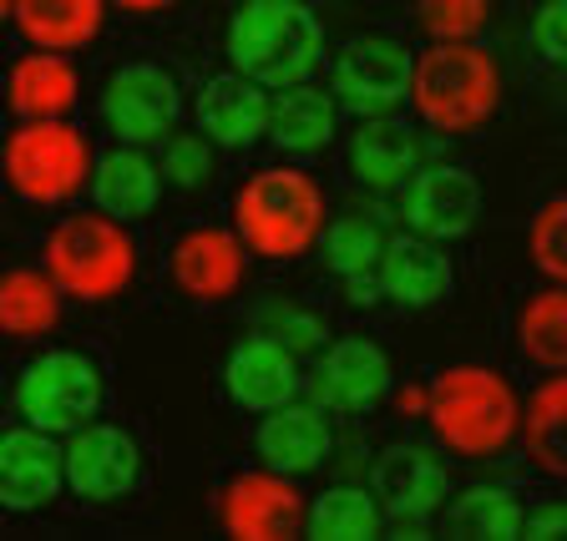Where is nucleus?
Wrapping results in <instances>:
<instances>
[{
    "label": "nucleus",
    "instance_id": "obj_1",
    "mask_svg": "<svg viewBox=\"0 0 567 541\" xmlns=\"http://www.w3.org/2000/svg\"><path fill=\"white\" fill-rule=\"evenodd\" d=\"M228 66L264 92L309 82L324 61V25L309 11V0H244L228 15L224 35Z\"/></svg>",
    "mask_w": 567,
    "mask_h": 541
},
{
    "label": "nucleus",
    "instance_id": "obj_2",
    "mask_svg": "<svg viewBox=\"0 0 567 541\" xmlns=\"http://www.w3.org/2000/svg\"><path fill=\"white\" fill-rule=\"evenodd\" d=\"M405 96L425 127L476 132L502 106V61L476 41H436L421 56H411Z\"/></svg>",
    "mask_w": 567,
    "mask_h": 541
},
{
    "label": "nucleus",
    "instance_id": "obj_3",
    "mask_svg": "<svg viewBox=\"0 0 567 541\" xmlns=\"http://www.w3.org/2000/svg\"><path fill=\"white\" fill-rule=\"evenodd\" d=\"M425 420L456 456H502L517 440L522 400L502 370L456 365L441 370L425 389Z\"/></svg>",
    "mask_w": 567,
    "mask_h": 541
},
{
    "label": "nucleus",
    "instance_id": "obj_4",
    "mask_svg": "<svg viewBox=\"0 0 567 541\" xmlns=\"http://www.w3.org/2000/svg\"><path fill=\"white\" fill-rule=\"evenodd\" d=\"M324 233V188L299 167H264L234 198V238L259 259H299Z\"/></svg>",
    "mask_w": 567,
    "mask_h": 541
},
{
    "label": "nucleus",
    "instance_id": "obj_5",
    "mask_svg": "<svg viewBox=\"0 0 567 541\" xmlns=\"http://www.w3.org/2000/svg\"><path fill=\"white\" fill-rule=\"evenodd\" d=\"M61 294L82 299V304H102L117 299L137 273V243H132L127 223L106 218V212H71L51 228L47 238V263Z\"/></svg>",
    "mask_w": 567,
    "mask_h": 541
},
{
    "label": "nucleus",
    "instance_id": "obj_6",
    "mask_svg": "<svg viewBox=\"0 0 567 541\" xmlns=\"http://www.w3.org/2000/svg\"><path fill=\"white\" fill-rule=\"evenodd\" d=\"M0 173L11 193L35 208H61L86 188L92 177V137L66 117H35L6 137Z\"/></svg>",
    "mask_w": 567,
    "mask_h": 541
},
{
    "label": "nucleus",
    "instance_id": "obj_7",
    "mask_svg": "<svg viewBox=\"0 0 567 541\" xmlns=\"http://www.w3.org/2000/svg\"><path fill=\"white\" fill-rule=\"evenodd\" d=\"M16 410L47 436H71L76 425L96 420L102 410V370L82 350L35 354L16 379Z\"/></svg>",
    "mask_w": 567,
    "mask_h": 541
},
{
    "label": "nucleus",
    "instance_id": "obj_8",
    "mask_svg": "<svg viewBox=\"0 0 567 541\" xmlns=\"http://www.w3.org/2000/svg\"><path fill=\"white\" fill-rule=\"evenodd\" d=\"M411 56L415 51L395 35H354L330 61V96L360 117L395 112L405 102V86H411Z\"/></svg>",
    "mask_w": 567,
    "mask_h": 541
},
{
    "label": "nucleus",
    "instance_id": "obj_9",
    "mask_svg": "<svg viewBox=\"0 0 567 541\" xmlns=\"http://www.w3.org/2000/svg\"><path fill=\"white\" fill-rule=\"evenodd\" d=\"M183 117V92L157 61H127L102 86V122L117 142H163Z\"/></svg>",
    "mask_w": 567,
    "mask_h": 541
},
{
    "label": "nucleus",
    "instance_id": "obj_10",
    "mask_svg": "<svg viewBox=\"0 0 567 541\" xmlns=\"http://www.w3.org/2000/svg\"><path fill=\"white\" fill-rule=\"evenodd\" d=\"M137 476H142V456H137V440L122 430V425H76L71 430V446L61 450V481L82 501H122V496L137 491Z\"/></svg>",
    "mask_w": 567,
    "mask_h": 541
},
{
    "label": "nucleus",
    "instance_id": "obj_11",
    "mask_svg": "<svg viewBox=\"0 0 567 541\" xmlns=\"http://www.w3.org/2000/svg\"><path fill=\"white\" fill-rule=\"evenodd\" d=\"M218 521L238 541H289L305 531V496L279 471H244L218 491Z\"/></svg>",
    "mask_w": 567,
    "mask_h": 541
},
{
    "label": "nucleus",
    "instance_id": "obj_12",
    "mask_svg": "<svg viewBox=\"0 0 567 541\" xmlns=\"http://www.w3.org/2000/svg\"><path fill=\"white\" fill-rule=\"evenodd\" d=\"M401 212L411 233L431 238V243L466 238L482 218V183L466 167H425V173L405 177Z\"/></svg>",
    "mask_w": 567,
    "mask_h": 541
},
{
    "label": "nucleus",
    "instance_id": "obj_13",
    "mask_svg": "<svg viewBox=\"0 0 567 541\" xmlns=\"http://www.w3.org/2000/svg\"><path fill=\"white\" fill-rule=\"evenodd\" d=\"M390 354L365 334H344L319 354L315 370V400L334 415H365L390 395Z\"/></svg>",
    "mask_w": 567,
    "mask_h": 541
},
{
    "label": "nucleus",
    "instance_id": "obj_14",
    "mask_svg": "<svg viewBox=\"0 0 567 541\" xmlns=\"http://www.w3.org/2000/svg\"><path fill=\"white\" fill-rule=\"evenodd\" d=\"M167 273L188 299L198 304H224L244 283V243L228 228L193 223L177 233L173 253H167Z\"/></svg>",
    "mask_w": 567,
    "mask_h": 541
},
{
    "label": "nucleus",
    "instance_id": "obj_15",
    "mask_svg": "<svg viewBox=\"0 0 567 541\" xmlns=\"http://www.w3.org/2000/svg\"><path fill=\"white\" fill-rule=\"evenodd\" d=\"M299 354H289L274 334H248V340H238L234 350H228V365H224V389L228 400L238 405V410H279V405H289L299 395Z\"/></svg>",
    "mask_w": 567,
    "mask_h": 541
},
{
    "label": "nucleus",
    "instance_id": "obj_16",
    "mask_svg": "<svg viewBox=\"0 0 567 541\" xmlns=\"http://www.w3.org/2000/svg\"><path fill=\"white\" fill-rule=\"evenodd\" d=\"M375 476V501L385 517H436L446 507L451 476L425 446H390L370 466Z\"/></svg>",
    "mask_w": 567,
    "mask_h": 541
},
{
    "label": "nucleus",
    "instance_id": "obj_17",
    "mask_svg": "<svg viewBox=\"0 0 567 541\" xmlns=\"http://www.w3.org/2000/svg\"><path fill=\"white\" fill-rule=\"evenodd\" d=\"M451 259L441 253L431 238L411 233V238H385L375 263V289L380 299L401 309H436L451 294Z\"/></svg>",
    "mask_w": 567,
    "mask_h": 541
},
{
    "label": "nucleus",
    "instance_id": "obj_18",
    "mask_svg": "<svg viewBox=\"0 0 567 541\" xmlns=\"http://www.w3.org/2000/svg\"><path fill=\"white\" fill-rule=\"evenodd\" d=\"M61 450L47 430L21 425L0 430V507L6 511H41L61 491Z\"/></svg>",
    "mask_w": 567,
    "mask_h": 541
},
{
    "label": "nucleus",
    "instance_id": "obj_19",
    "mask_svg": "<svg viewBox=\"0 0 567 541\" xmlns=\"http://www.w3.org/2000/svg\"><path fill=\"white\" fill-rule=\"evenodd\" d=\"M96 208L117 223H137L163 202V167L153 157L132 147V142H117L112 153L92 157V177H86Z\"/></svg>",
    "mask_w": 567,
    "mask_h": 541
},
{
    "label": "nucleus",
    "instance_id": "obj_20",
    "mask_svg": "<svg viewBox=\"0 0 567 541\" xmlns=\"http://www.w3.org/2000/svg\"><path fill=\"white\" fill-rule=\"evenodd\" d=\"M254 446H259V456H264L269 471L309 476L330 460L334 430H330V420H324V410H309V405L289 400V405H279V410H264Z\"/></svg>",
    "mask_w": 567,
    "mask_h": 541
},
{
    "label": "nucleus",
    "instance_id": "obj_21",
    "mask_svg": "<svg viewBox=\"0 0 567 541\" xmlns=\"http://www.w3.org/2000/svg\"><path fill=\"white\" fill-rule=\"evenodd\" d=\"M198 127L213 147H254L269 132V92L238 71H224L198 92Z\"/></svg>",
    "mask_w": 567,
    "mask_h": 541
},
{
    "label": "nucleus",
    "instance_id": "obj_22",
    "mask_svg": "<svg viewBox=\"0 0 567 541\" xmlns=\"http://www.w3.org/2000/svg\"><path fill=\"white\" fill-rule=\"evenodd\" d=\"M421 163V137H415L411 122L401 117H365L344 142V167H350L354 183L365 188H401L405 177Z\"/></svg>",
    "mask_w": 567,
    "mask_h": 541
},
{
    "label": "nucleus",
    "instance_id": "obj_23",
    "mask_svg": "<svg viewBox=\"0 0 567 541\" xmlns=\"http://www.w3.org/2000/svg\"><path fill=\"white\" fill-rule=\"evenodd\" d=\"M6 102L21 122L66 117L82 102V71L71 66L66 51H25L6 76Z\"/></svg>",
    "mask_w": 567,
    "mask_h": 541
},
{
    "label": "nucleus",
    "instance_id": "obj_24",
    "mask_svg": "<svg viewBox=\"0 0 567 541\" xmlns=\"http://www.w3.org/2000/svg\"><path fill=\"white\" fill-rule=\"evenodd\" d=\"M334 127H340V102L330 92H319V86L299 82L269 96V132L264 137H274L284 153L295 157L324 153L334 142Z\"/></svg>",
    "mask_w": 567,
    "mask_h": 541
},
{
    "label": "nucleus",
    "instance_id": "obj_25",
    "mask_svg": "<svg viewBox=\"0 0 567 541\" xmlns=\"http://www.w3.org/2000/svg\"><path fill=\"white\" fill-rule=\"evenodd\" d=\"M106 0H11V21L21 25L31 51H82L96 41Z\"/></svg>",
    "mask_w": 567,
    "mask_h": 541
},
{
    "label": "nucleus",
    "instance_id": "obj_26",
    "mask_svg": "<svg viewBox=\"0 0 567 541\" xmlns=\"http://www.w3.org/2000/svg\"><path fill=\"white\" fill-rule=\"evenodd\" d=\"M61 319V289L47 269H11L0 273V334L11 340H41Z\"/></svg>",
    "mask_w": 567,
    "mask_h": 541
},
{
    "label": "nucleus",
    "instance_id": "obj_27",
    "mask_svg": "<svg viewBox=\"0 0 567 541\" xmlns=\"http://www.w3.org/2000/svg\"><path fill=\"white\" fill-rule=\"evenodd\" d=\"M305 537L315 541H370L385 537V511L365 486H330L324 496L305 501Z\"/></svg>",
    "mask_w": 567,
    "mask_h": 541
},
{
    "label": "nucleus",
    "instance_id": "obj_28",
    "mask_svg": "<svg viewBox=\"0 0 567 541\" xmlns=\"http://www.w3.org/2000/svg\"><path fill=\"white\" fill-rule=\"evenodd\" d=\"M522 501L507 486H472L446 511V531L461 541H517L522 537Z\"/></svg>",
    "mask_w": 567,
    "mask_h": 541
},
{
    "label": "nucleus",
    "instance_id": "obj_29",
    "mask_svg": "<svg viewBox=\"0 0 567 541\" xmlns=\"http://www.w3.org/2000/svg\"><path fill=\"white\" fill-rule=\"evenodd\" d=\"M517 344L537 370L557 375L567 365V299L563 289H543V294H532L517 314Z\"/></svg>",
    "mask_w": 567,
    "mask_h": 541
},
{
    "label": "nucleus",
    "instance_id": "obj_30",
    "mask_svg": "<svg viewBox=\"0 0 567 541\" xmlns=\"http://www.w3.org/2000/svg\"><path fill=\"white\" fill-rule=\"evenodd\" d=\"M563 400H567V379L563 370L547 375L543 385L532 389L527 400V420H517V440L527 446V460H537L547 476H563L567 456H563Z\"/></svg>",
    "mask_w": 567,
    "mask_h": 541
},
{
    "label": "nucleus",
    "instance_id": "obj_31",
    "mask_svg": "<svg viewBox=\"0 0 567 541\" xmlns=\"http://www.w3.org/2000/svg\"><path fill=\"white\" fill-rule=\"evenodd\" d=\"M319 243H324V263H330L340 279H360V273H375L385 233H380L375 218L350 212V218H334V223L319 233Z\"/></svg>",
    "mask_w": 567,
    "mask_h": 541
},
{
    "label": "nucleus",
    "instance_id": "obj_32",
    "mask_svg": "<svg viewBox=\"0 0 567 541\" xmlns=\"http://www.w3.org/2000/svg\"><path fill=\"white\" fill-rule=\"evenodd\" d=\"M492 0H415V21L431 41H476Z\"/></svg>",
    "mask_w": 567,
    "mask_h": 541
},
{
    "label": "nucleus",
    "instance_id": "obj_33",
    "mask_svg": "<svg viewBox=\"0 0 567 541\" xmlns=\"http://www.w3.org/2000/svg\"><path fill=\"white\" fill-rule=\"evenodd\" d=\"M157 167L177 188H203V183H213V142L203 132H167Z\"/></svg>",
    "mask_w": 567,
    "mask_h": 541
},
{
    "label": "nucleus",
    "instance_id": "obj_34",
    "mask_svg": "<svg viewBox=\"0 0 567 541\" xmlns=\"http://www.w3.org/2000/svg\"><path fill=\"white\" fill-rule=\"evenodd\" d=\"M563 228H567V202L563 198H547L543 208H537V218H532V238H527V248H532V263L547 273L553 283H563V273H567V259H563Z\"/></svg>",
    "mask_w": 567,
    "mask_h": 541
},
{
    "label": "nucleus",
    "instance_id": "obj_35",
    "mask_svg": "<svg viewBox=\"0 0 567 541\" xmlns=\"http://www.w3.org/2000/svg\"><path fill=\"white\" fill-rule=\"evenodd\" d=\"M264 334L284 344L289 354H315L324 350V330H319V319L299 304H269L264 309Z\"/></svg>",
    "mask_w": 567,
    "mask_h": 541
},
{
    "label": "nucleus",
    "instance_id": "obj_36",
    "mask_svg": "<svg viewBox=\"0 0 567 541\" xmlns=\"http://www.w3.org/2000/svg\"><path fill=\"white\" fill-rule=\"evenodd\" d=\"M527 46L537 51L543 66H557V61L567 56V0H543V6L532 11Z\"/></svg>",
    "mask_w": 567,
    "mask_h": 541
},
{
    "label": "nucleus",
    "instance_id": "obj_37",
    "mask_svg": "<svg viewBox=\"0 0 567 541\" xmlns=\"http://www.w3.org/2000/svg\"><path fill=\"white\" fill-rule=\"evenodd\" d=\"M563 527H567V511L557 507V501H547V507H537V511H522V537L527 541H547Z\"/></svg>",
    "mask_w": 567,
    "mask_h": 541
},
{
    "label": "nucleus",
    "instance_id": "obj_38",
    "mask_svg": "<svg viewBox=\"0 0 567 541\" xmlns=\"http://www.w3.org/2000/svg\"><path fill=\"white\" fill-rule=\"evenodd\" d=\"M112 6H122V11H137V15H153V11H167V6H177V0H112Z\"/></svg>",
    "mask_w": 567,
    "mask_h": 541
},
{
    "label": "nucleus",
    "instance_id": "obj_39",
    "mask_svg": "<svg viewBox=\"0 0 567 541\" xmlns=\"http://www.w3.org/2000/svg\"><path fill=\"white\" fill-rule=\"evenodd\" d=\"M395 405H401V410H425V389L421 385L401 389V395H395Z\"/></svg>",
    "mask_w": 567,
    "mask_h": 541
},
{
    "label": "nucleus",
    "instance_id": "obj_40",
    "mask_svg": "<svg viewBox=\"0 0 567 541\" xmlns=\"http://www.w3.org/2000/svg\"><path fill=\"white\" fill-rule=\"evenodd\" d=\"M6 15H11V0H0V21H6Z\"/></svg>",
    "mask_w": 567,
    "mask_h": 541
}]
</instances>
